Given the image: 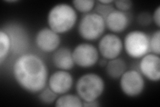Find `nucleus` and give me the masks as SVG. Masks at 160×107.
<instances>
[{
    "label": "nucleus",
    "mask_w": 160,
    "mask_h": 107,
    "mask_svg": "<svg viewBox=\"0 0 160 107\" xmlns=\"http://www.w3.org/2000/svg\"><path fill=\"white\" fill-rule=\"evenodd\" d=\"M12 74L20 87L31 94H38L47 86L49 76L45 61L33 53L19 56L13 64Z\"/></svg>",
    "instance_id": "1"
},
{
    "label": "nucleus",
    "mask_w": 160,
    "mask_h": 107,
    "mask_svg": "<svg viewBox=\"0 0 160 107\" xmlns=\"http://www.w3.org/2000/svg\"><path fill=\"white\" fill-rule=\"evenodd\" d=\"M47 21L49 28L55 32L59 35L66 34L77 23V11L68 3H58L49 9Z\"/></svg>",
    "instance_id": "2"
},
{
    "label": "nucleus",
    "mask_w": 160,
    "mask_h": 107,
    "mask_svg": "<svg viewBox=\"0 0 160 107\" xmlns=\"http://www.w3.org/2000/svg\"><path fill=\"white\" fill-rule=\"evenodd\" d=\"M106 84L101 76L94 72L82 75L76 83V91L83 102L98 100L104 93Z\"/></svg>",
    "instance_id": "3"
},
{
    "label": "nucleus",
    "mask_w": 160,
    "mask_h": 107,
    "mask_svg": "<svg viewBox=\"0 0 160 107\" xmlns=\"http://www.w3.org/2000/svg\"><path fill=\"white\" fill-rule=\"evenodd\" d=\"M106 29L105 18L96 12L84 14L79 20L78 34L86 41H96L104 34Z\"/></svg>",
    "instance_id": "4"
},
{
    "label": "nucleus",
    "mask_w": 160,
    "mask_h": 107,
    "mask_svg": "<svg viewBox=\"0 0 160 107\" xmlns=\"http://www.w3.org/2000/svg\"><path fill=\"white\" fill-rule=\"evenodd\" d=\"M123 45L129 57L140 59L149 53V35L142 30H132L126 35Z\"/></svg>",
    "instance_id": "5"
},
{
    "label": "nucleus",
    "mask_w": 160,
    "mask_h": 107,
    "mask_svg": "<svg viewBox=\"0 0 160 107\" xmlns=\"http://www.w3.org/2000/svg\"><path fill=\"white\" fill-rule=\"evenodd\" d=\"M145 78L139 70H127L119 78V87L122 93L128 97H137L145 88Z\"/></svg>",
    "instance_id": "6"
},
{
    "label": "nucleus",
    "mask_w": 160,
    "mask_h": 107,
    "mask_svg": "<svg viewBox=\"0 0 160 107\" xmlns=\"http://www.w3.org/2000/svg\"><path fill=\"white\" fill-rule=\"evenodd\" d=\"M75 64L82 68H89L96 65L99 59L98 48L88 42L78 44L72 50Z\"/></svg>",
    "instance_id": "7"
},
{
    "label": "nucleus",
    "mask_w": 160,
    "mask_h": 107,
    "mask_svg": "<svg viewBox=\"0 0 160 107\" xmlns=\"http://www.w3.org/2000/svg\"><path fill=\"white\" fill-rule=\"evenodd\" d=\"M98 50L102 57L108 60L118 58L123 50V40L116 34H103L99 39Z\"/></svg>",
    "instance_id": "8"
},
{
    "label": "nucleus",
    "mask_w": 160,
    "mask_h": 107,
    "mask_svg": "<svg viewBox=\"0 0 160 107\" xmlns=\"http://www.w3.org/2000/svg\"><path fill=\"white\" fill-rule=\"evenodd\" d=\"M74 84L73 77L69 71L58 70L49 76L48 86L58 96L69 93Z\"/></svg>",
    "instance_id": "9"
},
{
    "label": "nucleus",
    "mask_w": 160,
    "mask_h": 107,
    "mask_svg": "<svg viewBox=\"0 0 160 107\" xmlns=\"http://www.w3.org/2000/svg\"><path fill=\"white\" fill-rule=\"evenodd\" d=\"M139 72L144 78L156 83L160 79V57L159 55L149 52L140 58Z\"/></svg>",
    "instance_id": "10"
},
{
    "label": "nucleus",
    "mask_w": 160,
    "mask_h": 107,
    "mask_svg": "<svg viewBox=\"0 0 160 107\" xmlns=\"http://www.w3.org/2000/svg\"><path fill=\"white\" fill-rule=\"evenodd\" d=\"M37 48L45 53H53L59 48L61 43L60 35L49 28L39 29L35 37Z\"/></svg>",
    "instance_id": "11"
},
{
    "label": "nucleus",
    "mask_w": 160,
    "mask_h": 107,
    "mask_svg": "<svg viewBox=\"0 0 160 107\" xmlns=\"http://www.w3.org/2000/svg\"><path fill=\"white\" fill-rule=\"evenodd\" d=\"M106 28L113 34H120L126 30L129 24V17L126 12L119 11L116 9L105 18Z\"/></svg>",
    "instance_id": "12"
},
{
    "label": "nucleus",
    "mask_w": 160,
    "mask_h": 107,
    "mask_svg": "<svg viewBox=\"0 0 160 107\" xmlns=\"http://www.w3.org/2000/svg\"><path fill=\"white\" fill-rule=\"evenodd\" d=\"M9 35L12 43V52L19 54L28 47V37L23 29L18 25L3 28Z\"/></svg>",
    "instance_id": "13"
},
{
    "label": "nucleus",
    "mask_w": 160,
    "mask_h": 107,
    "mask_svg": "<svg viewBox=\"0 0 160 107\" xmlns=\"http://www.w3.org/2000/svg\"><path fill=\"white\" fill-rule=\"evenodd\" d=\"M52 63L58 70H71L74 66L72 50L67 47H61L57 49L52 55Z\"/></svg>",
    "instance_id": "14"
},
{
    "label": "nucleus",
    "mask_w": 160,
    "mask_h": 107,
    "mask_svg": "<svg viewBox=\"0 0 160 107\" xmlns=\"http://www.w3.org/2000/svg\"><path fill=\"white\" fill-rule=\"evenodd\" d=\"M105 68L108 76L114 80L119 79L128 70L126 62L119 57L108 60Z\"/></svg>",
    "instance_id": "15"
},
{
    "label": "nucleus",
    "mask_w": 160,
    "mask_h": 107,
    "mask_svg": "<svg viewBox=\"0 0 160 107\" xmlns=\"http://www.w3.org/2000/svg\"><path fill=\"white\" fill-rule=\"evenodd\" d=\"M55 106L57 107H82L83 100L77 94L68 93L58 96Z\"/></svg>",
    "instance_id": "16"
},
{
    "label": "nucleus",
    "mask_w": 160,
    "mask_h": 107,
    "mask_svg": "<svg viewBox=\"0 0 160 107\" xmlns=\"http://www.w3.org/2000/svg\"><path fill=\"white\" fill-rule=\"evenodd\" d=\"M12 52V43L9 35L3 28L0 29V64H3Z\"/></svg>",
    "instance_id": "17"
},
{
    "label": "nucleus",
    "mask_w": 160,
    "mask_h": 107,
    "mask_svg": "<svg viewBox=\"0 0 160 107\" xmlns=\"http://www.w3.org/2000/svg\"><path fill=\"white\" fill-rule=\"evenodd\" d=\"M72 6L76 11L87 14L91 13L96 7V2L93 0H74L72 2Z\"/></svg>",
    "instance_id": "18"
},
{
    "label": "nucleus",
    "mask_w": 160,
    "mask_h": 107,
    "mask_svg": "<svg viewBox=\"0 0 160 107\" xmlns=\"http://www.w3.org/2000/svg\"><path fill=\"white\" fill-rule=\"evenodd\" d=\"M58 95L50 89L48 85L38 93V99L44 104H52L56 103Z\"/></svg>",
    "instance_id": "19"
},
{
    "label": "nucleus",
    "mask_w": 160,
    "mask_h": 107,
    "mask_svg": "<svg viewBox=\"0 0 160 107\" xmlns=\"http://www.w3.org/2000/svg\"><path fill=\"white\" fill-rule=\"evenodd\" d=\"M149 52L159 56L160 54V30L159 29L149 36Z\"/></svg>",
    "instance_id": "20"
},
{
    "label": "nucleus",
    "mask_w": 160,
    "mask_h": 107,
    "mask_svg": "<svg viewBox=\"0 0 160 107\" xmlns=\"http://www.w3.org/2000/svg\"><path fill=\"white\" fill-rule=\"evenodd\" d=\"M114 6L116 9L123 12H127L132 9L133 3L130 0H117L114 2Z\"/></svg>",
    "instance_id": "21"
},
{
    "label": "nucleus",
    "mask_w": 160,
    "mask_h": 107,
    "mask_svg": "<svg viewBox=\"0 0 160 107\" xmlns=\"http://www.w3.org/2000/svg\"><path fill=\"white\" fill-rule=\"evenodd\" d=\"M138 23L143 26H148L152 22V16L147 12H143L138 15Z\"/></svg>",
    "instance_id": "22"
},
{
    "label": "nucleus",
    "mask_w": 160,
    "mask_h": 107,
    "mask_svg": "<svg viewBox=\"0 0 160 107\" xmlns=\"http://www.w3.org/2000/svg\"><path fill=\"white\" fill-rule=\"evenodd\" d=\"M98 3V6L97 7L96 13L101 15V16H102L104 18H106L112 10L114 9L112 6V5H103L99 3Z\"/></svg>",
    "instance_id": "23"
},
{
    "label": "nucleus",
    "mask_w": 160,
    "mask_h": 107,
    "mask_svg": "<svg viewBox=\"0 0 160 107\" xmlns=\"http://www.w3.org/2000/svg\"><path fill=\"white\" fill-rule=\"evenodd\" d=\"M152 21L156 24V26L159 28L160 27V6H159L154 10L153 15L152 16Z\"/></svg>",
    "instance_id": "24"
},
{
    "label": "nucleus",
    "mask_w": 160,
    "mask_h": 107,
    "mask_svg": "<svg viewBox=\"0 0 160 107\" xmlns=\"http://www.w3.org/2000/svg\"><path fill=\"white\" fill-rule=\"evenodd\" d=\"M98 100H95L92 102H83V106L86 107H98L99 106Z\"/></svg>",
    "instance_id": "25"
},
{
    "label": "nucleus",
    "mask_w": 160,
    "mask_h": 107,
    "mask_svg": "<svg viewBox=\"0 0 160 107\" xmlns=\"http://www.w3.org/2000/svg\"><path fill=\"white\" fill-rule=\"evenodd\" d=\"M108 60L102 58L101 60H99L98 62H99V64L100 66H102V67H106L107 65V63H108Z\"/></svg>",
    "instance_id": "26"
},
{
    "label": "nucleus",
    "mask_w": 160,
    "mask_h": 107,
    "mask_svg": "<svg viewBox=\"0 0 160 107\" xmlns=\"http://www.w3.org/2000/svg\"><path fill=\"white\" fill-rule=\"evenodd\" d=\"M98 3L103 5H112L113 3V1L112 0H99Z\"/></svg>",
    "instance_id": "27"
},
{
    "label": "nucleus",
    "mask_w": 160,
    "mask_h": 107,
    "mask_svg": "<svg viewBox=\"0 0 160 107\" xmlns=\"http://www.w3.org/2000/svg\"><path fill=\"white\" fill-rule=\"evenodd\" d=\"M6 2L8 3H16L18 1H16V0H13V1H6Z\"/></svg>",
    "instance_id": "28"
}]
</instances>
